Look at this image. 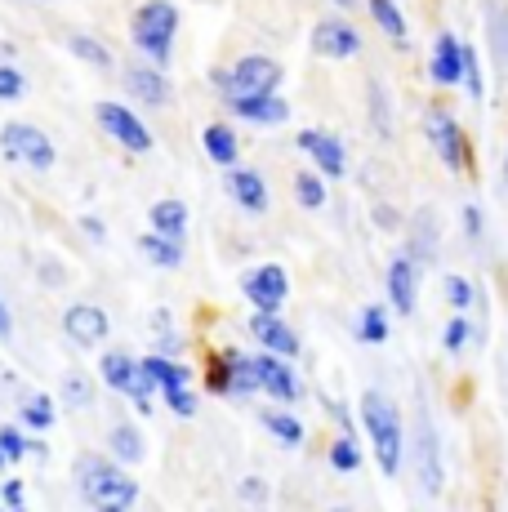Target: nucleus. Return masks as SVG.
Masks as SVG:
<instances>
[{
	"instance_id": "37998d69",
	"label": "nucleus",
	"mask_w": 508,
	"mask_h": 512,
	"mask_svg": "<svg viewBox=\"0 0 508 512\" xmlns=\"http://www.w3.org/2000/svg\"><path fill=\"white\" fill-rule=\"evenodd\" d=\"M237 495H241V504H263V499H268V481H263V477H246L237 486Z\"/></svg>"
},
{
	"instance_id": "20e7f679",
	"label": "nucleus",
	"mask_w": 508,
	"mask_h": 512,
	"mask_svg": "<svg viewBox=\"0 0 508 512\" xmlns=\"http://www.w3.org/2000/svg\"><path fill=\"white\" fill-rule=\"evenodd\" d=\"M281 76L286 67L268 54H246L228 67V72H210V81L223 90V98H259V94H277L281 90Z\"/></svg>"
},
{
	"instance_id": "cd10ccee",
	"label": "nucleus",
	"mask_w": 508,
	"mask_h": 512,
	"mask_svg": "<svg viewBox=\"0 0 508 512\" xmlns=\"http://www.w3.org/2000/svg\"><path fill=\"white\" fill-rule=\"evenodd\" d=\"M54 419H58V406H54V397H45V392L27 397L23 410H18V423H23V428H32V432L54 428Z\"/></svg>"
},
{
	"instance_id": "3c124183",
	"label": "nucleus",
	"mask_w": 508,
	"mask_h": 512,
	"mask_svg": "<svg viewBox=\"0 0 508 512\" xmlns=\"http://www.w3.org/2000/svg\"><path fill=\"white\" fill-rule=\"evenodd\" d=\"M504 179H508V156H504Z\"/></svg>"
},
{
	"instance_id": "864d4df0",
	"label": "nucleus",
	"mask_w": 508,
	"mask_h": 512,
	"mask_svg": "<svg viewBox=\"0 0 508 512\" xmlns=\"http://www.w3.org/2000/svg\"><path fill=\"white\" fill-rule=\"evenodd\" d=\"M330 512H348V508H330Z\"/></svg>"
},
{
	"instance_id": "f3484780",
	"label": "nucleus",
	"mask_w": 508,
	"mask_h": 512,
	"mask_svg": "<svg viewBox=\"0 0 508 512\" xmlns=\"http://www.w3.org/2000/svg\"><path fill=\"white\" fill-rule=\"evenodd\" d=\"M232 116L250 125H286L290 121V103L281 94H259V98H232Z\"/></svg>"
},
{
	"instance_id": "5701e85b",
	"label": "nucleus",
	"mask_w": 508,
	"mask_h": 512,
	"mask_svg": "<svg viewBox=\"0 0 508 512\" xmlns=\"http://www.w3.org/2000/svg\"><path fill=\"white\" fill-rule=\"evenodd\" d=\"M419 486H424V495H437L442 490V464H437V437L433 428H419Z\"/></svg>"
},
{
	"instance_id": "9b49d317",
	"label": "nucleus",
	"mask_w": 508,
	"mask_h": 512,
	"mask_svg": "<svg viewBox=\"0 0 508 512\" xmlns=\"http://www.w3.org/2000/svg\"><path fill=\"white\" fill-rule=\"evenodd\" d=\"M250 334H254V343H259L263 352H272V357H286V361L299 357V334L290 330L277 312H254V317H250Z\"/></svg>"
},
{
	"instance_id": "f704fd0d",
	"label": "nucleus",
	"mask_w": 508,
	"mask_h": 512,
	"mask_svg": "<svg viewBox=\"0 0 508 512\" xmlns=\"http://www.w3.org/2000/svg\"><path fill=\"white\" fill-rule=\"evenodd\" d=\"M0 455H5V464H18V459H27V437L18 423H5L0 428Z\"/></svg>"
},
{
	"instance_id": "a19ab883",
	"label": "nucleus",
	"mask_w": 508,
	"mask_h": 512,
	"mask_svg": "<svg viewBox=\"0 0 508 512\" xmlns=\"http://www.w3.org/2000/svg\"><path fill=\"white\" fill-rule=\"evenodd\" d=\"M491 27H495V54H500V63L508 67V9L500 14V9H491Z\"/></svg>"
},
{
	"instance_id": "423d86ee",
	"label": "nucleus",
	"mask_w": 508,
	"mask_h": 512,
	"mask_svg": "<svg viewBox=\"0 0 508 512\" xmlns=\"http://www.w3.org/2000/svg\"><path fill=\"white\" fill-rule=\"evenodd\" d=\"M94 116H99V125L107 130V139L121 143L125 152L143 156V152H152V147H156L152 130H148V125H143L125 103H99V107H94Z\"/></svg>"
},
{
	"instance_id": "09e8293b",
	"label": "nucleus",
	"mask_w": 508,
	"mask_h": 512,
	"mask_svg": "<svg viewBox=\"0 0 508 512\" xmlns=\"http://www.w3.org/2000/svg\"><path fill=\"white\" fill-rule=\"evenodd\" d=\"M0 339H9V308H5V299H0Z\"/></svg>"
},
{
	"instance_id": "ddd939ff",
	"label": "nucleus",
	"mask_w": 508,
	"mask_h": 512,
	"mask_svg": "<svg viewBox=\"0 0 508 512\" xmlns=\"http://www.w3.org/2000/svg\"><path fill=\"white\" fill-rule=\"evenodd\" d=\"M388 303H393L397 317H410L419 303V263L410 254H397L388 263Z\"/></svg>"
},
{
	"instance_id": "a18cd8bd",
	"label": "nucleus",
	"mask_w": 508,
	"mask_h": 512,
	"mask_svg": "<svg viewBox=\"0 0 508 512\" xmlns=\"http://www.w3.org/2000/svg\"><path fill=\"white\" fill-rule=\"evenodd\" d=\"M0 504H5V508L23 504V481H5V490H0Z\"/></svg>"
},
{
	"instance_id": "e433bc0d",
	"label": "nucleus",
	"mask_w": 508,
	"mask_h": 512,
	"mask_svg": "<svg viewBox=\"0 0 508 512\" xmlns=\"http://www.w3.org/2000/svg\"><path fill=\"white\" fill-rule=\"evenodd\" d=\"M161 397H165V406H170L179 419H192V415H197V392H192L188 383H179V388H165Z\"/></svg>"
},
{
	"instance_id": "603ef678",
	"label": "nucleus",
	"mask_w": 508,
	"mask_h": 512,
	"mask_svg": "<svg viewBox=\"0 0 508 512\" xmlns=\"http://www.w3.org/2000/svg\"><path fill=\"white\" fill-rule=\"evenodd\" d=\"M0 472H5V455H0Z\"/></svg>"
},
{
	"instance_id": "a211bd4d",
	"label": "nucleus",
	"mask_w": 508,
	"mask_h": 512,
	"mask_svg": "<svg viewBox=\"0 0 508 512\" xmlns=\"http://www.w3.org/2000/svg\"><path fill=\"white\" fill-rule=\"evenodd\" d=\"M428 76H433L437 85H459V76H464V45H459L451 32H442V36L433 41Z\"/></svg>"
},
{
	"instance_id": "5fc2aeb1",
	"label": "nucleus",
	"mask_w": 508,
	"mask_h": 512,
	"mask_svg": "<svg viewBox=\"0 0 508 512\" xmlns=\"http://www.w3.org/2000/svg\"><path fill=\"white\" fill-rule=\"evenodd\" d=\"M14 512H23V508H14Z\"/></svg>"
},
{
	"instance_id": "72a5a7b5",
	"label": "nucleus",
	"mask_w": 508,
	"mask_h": 512,
	"mask_svg": "<svg viewBox=\"0 0 508 512\" xmlns=\"http://www.w3.org/2000/svg\"><path fill=\"white\" fill-rule=\"evenodd\" d=\"M63 401L72 410H85L94 401V388H90V379H85L81 370H72V374H63Z\"/></svg>"
},
{
	"instance_id": "c9c22d12",
	"label": "nucleus",
	"mask_w": 508,
	"mask_h": 512,
	"mask_svg": "<svg viewBox=\"0 0 508 512\" xmlns=\"http://www.w3.org/2000/svg\"><path fill=\"white\" fill-rule=\"evenodd\" d=\"M473 299H477L473 281H468V277H455V272H451V277H446V303H451L455 312H468V308H473Z\"/></svg>"
},
{
	"instance_id": "ea45409f",
	"label": "nucleus",
	"mask_w": 508,
	"mask_h": 512,
	"mask_svg": "<svg viewBox=\"0 0 508 512\" xmlns=\"http://www.w3.org/2000/svg\"><path fill=\"white\" fill-rule=\"evenodd\" d=\"M205 383H210V392H219V397H232L228 392V357H210V370H205Z\"/></svg>"
},
{
	"instance_id": "412c9836",
	"label": "nucleus",
	"mask_w": 508,
	"mask_h": 512,
	"mask_svg": "<svg viewBox=\"0 0 508 512\" xmlns=\"http://www.w3.org/2000/svg\"><path fill=\"white\" fill-rule=\"evenodd\" d=\"M107 450H112L116 464H139L143 455H148V441H143L139 423H112V432H107Z\"/></svg>"
},
{
	"instance_id": "4468645a",
	"label": "nucleus",
	"mask_w": 508,
	"mask_h": 512,
	"mask_svg": "<svg viewBox=\"0 0 508 512\" xmlns=\"http://www.w3.org/2000/svg\"><path fill=\"white\" fill-rule=\"evenodd\" d=\"M299 147L312 156V165H317V174L321 179H344V165H348V156H344V143L335 139V134H321V130H304L299 134Z\"/></svg>"
},
{
	"instance_id": "a878e982",
	"label": "nucleus",
	"mask_w": 508,
	"mask_h": 512,
	"mask_svg": "<svg viewBox=\"0 0 508 512\" xmlns=\"http://www.w3.org/2000/svg\"><path fill=\"white\" fill-rule=\"evenodd\" d=\"M139 250L148 254L156 268H179V263H183V241H174V236H161V232H148V236H143Z\"/></svg>"
},
{
	"instance_id": "f8f14e48",
	"label": "nucleus",
	"mask_w": 508,
	"mask_h": 512,
	"mask_svg": "<svg viewBox=\"0 0 508 512\" xmlns=\"http://www.w3.org/2000/svg\"><path fill=\"white\" fill-rule=\"evenodd\" d=\"M312 49H317L321 58H353L361 49V32L348 18H321V23L312 27Z\"/></svg>"
},
{
	"instance_id": "7c9ffc66",
	"label": "nucleus",
	"mask_w": 508,
	"mask_h": 512,
	"mask_svg": "<svg viewBox=\"0 0 508 512\" xmlns=\"http://www.w3.org/2000/svg\"><path fill=\"white\" fill-rule=\"evenodd\" d=\"M295 196L304 210H326V179H321L317 170L295 174Z\"/></svg>"
},
{
	"instance_id": "39448f33",
	"label": "nucleus",
	"mask_w": 508,
	"mask_h": 512,
	"mask_svg": "<svg viewBox=\"0 0 508 512\" xmlns=\"http://www.w3.org/2000/svg\"><path fill=\"white\" fill-rule=\"evenodd\" d=\"M0 156H5L9 165H23V170H36V174H50L58 161L50 134L27 121H9L5 130H0Z\"/></svg>"
},
{
	"instance_id": "58836bf2",
	"label": "nucleus",
	"mask_w": 508,
	"mask_h": 512,
	"mask_svg": "<svg viewBox=\"0 0 508 512\" xmlns=\"http://www.w3.org/2000/svg\"><path fill=\"white\" fill-rule=\"evenodd\" d=\"M23 90H27L23 72H18V67H9V63H0V103H18Z\"/></svg>"
},
{
	"instance_id": "6e6552de",
	"label": "nucleus",
	"mask_w": 508,
	"mask_h": 512,
	"mask_svg": "<svg viewBox=\"0 0 508 512\" xmlns=\"http://www.w3.org/2000/svg\"><path fill=\"white\" fill-rule=\"evenodd\" d=\"M241 294L254 303V312H281V303L290 299V277L281 263H259L241 277Z\"/></svg>"
},
{
	"instance_id": "f03ea898",
	"label": "nucleus",
	"mask_w": 508,
	"mask_h": 512,
	"mask_svg": "<svg viewBox=\"0 0 508 512\" xmlns=\"http://www.w3.org/2000/svg\"><path fill=\"white\" fill-rule=\"evenodd\" d=\"M361 428H366L370 446H375L379 472L397 477V468H402V459H406V432H402V410H397V401H388L379 388L361 392Z\"/></svg>"
},
{
	"instance_id": "9d476101",
	"label": "nucleus",
	"mask_w": 508,
	"mask_h": 512,
	"mask_svg": "<svg viewBox=\"0 0 508 512\" xmlns=\"http://www.w3.org/2000/svg\"><path fill=\"white\" fill-rule=\"evenodd\" d=\"M107 312L99 308V303H72V308L63 312V334L76 343V348H99V343L107 339Z\"/></svg>"
},
{
	"instance_id": "4c0bfd02",
	"label": "nucleus",
	"mask_w": 508,
	"mask_h": 512,
	"mask_svg": "<svg viewBox=\"0 0 508 512\" xmlns=\"http://www.w3.org/2000/svg\"><path fill=\"white\" fill-rule=\"evenodd\" d=\"M459 85H468V94H473V98H486L482 63H477V49L473 45H464V76H459Z\"/></svg>"
},
{
	"instance_id": "8fccbe9b",
	"label": "nucleus",
	"mask_w": 508,
	"mask_h": 512,
	"mask_svg": "<svg viewBox=\"0 0 508 512\" xmlns=\"http://www.w3.org/2000/svg\"><path fill=\"white\" fill-rule=\"evenodd\" d=\"M330 5H339V9H353V5H357V0H330Z\"/></svg>"
},
{
	"instance_id": "c85d7f7f",
	"label": "nucleus",
	"mask_w": 508,
	"mask_h": 512,
	"mask_svg": "<svg viewBox=\"0 0 508 512\" xmlns=\"http://www.w3.org/2000/svg\"><path fill=\"white\" fill-rule=\"evenodd\" d=\"M366 5H370V18H375L379 32L393 36V41H406V18L393 0H366Z\"/></svg>"
},
{
	"instance_id": "dca6fc26",
	"label": "nucleus",
	"mask_w": 508,
	"mask_h": 512,
	"mask_svg": "<svg viewBox=\"0 0 508 512\" xmlns=\"http://www.w3.org/2000/svg\"><path fill=\"white\" fill-rule=\"evenodd\" d=\"M125 90L139 98V103H148V107H165V103L174 98V90H170V76H165L156 63L125 67Z\"/></svg>"
},
{
	"instance_id": "393cba45",
	"label": "nucleus",
	"mask_w": 508,
	"mask_h": 512,
	"mask_svg": "<svg viewBox=\"0 0 508 512\" xmlns=\"http://www.w3.org/2000/svg\"><path fill=\"white\" fill-rule=\"evenodd\" d=\"M263 428L281 441V446H304V419L295 415L290 406H277V410H263Z\"/></svg>"
},
{
	"instance_id": "7ed1b4c3",
	"label": "nucleus",
	"mask_w": 508,
	"mask_h": 512,
	"mask_svg": "<svg viewBox=\"0 0 508 512\" xmlns=\"http://www.w3.org/2000/svg\"><path fill=\"white\" fill-rule=\"evenodd\" d=\"M174 36H179V9L170 0H143L130 18V41L148 63L165 67L174 54Z\"/></svg>"
},
{
	"instance_id": "2f4dec72",
	"label": "nucleus",
	"mask_w": 508,
	"mask_h": 512,
	"mask_svg": "<svg viewBox=\"0 0 508 512\" xmlns=\"http://www.w3.org/2000/svg\"><path fill=\"white\" fill-rule=\"evenodd\" d=\"M326 459H330V468L335 472H357L361 468V446L353 437H335L330 441V450H326Z\"/></svg>"
},
{
	"instance_id": "473e14b6",
	"label": "nucleus",
	"mask_w": 508,
	"mask_h": 512,
	"mask_svg": "<svg viewBox=\"0 0 508 512\" xmlns=\"http://www.w3.org/2000/svg\"><path fill=\"white\" fill-rule=\"evenodd\" d=\"M357 339H361V343H384V339H388V312H384V308H361V317H357Z\"/></svg>"
},
{
	"instance_id": "49530a36",
	"label": "nucleus",
	"mask_w": 508,
	"mask_h": 512,
	"mask_svg": "<svg viewBox=\"0 0 508 512\" xmlns=\"http://www.w3.org/2000/svg\"><path fill=\"white\" fill-rule=\"evenodd\" d=\"M464 232L482 236V210H477V205H464Z\"/></svg>"
},
{
	"instance_id": "1a4fd4ad",
	"label": "nucleus",
	"mask_w": 508,
	"mask_h": 512,
	"mask_svg": "<svg viewBox=\"0 0 508 512\" xmlns=\"http://www.w3.org/2000/svg\"><path fill=\"white\" fill-rule=\"evenodd\" d=\"M254 374H259V392H268L277 406H295L304 397L295 370H290L286 357H272V352H254Z\"/></svg>"
},
{
	"instance_id": "c756f323",
	"label": "nucleus",
	"mask_w": 508,
	"mask_h": 512,
	"mask_svg": "<svg viewBox=\"0 0 508 512\" xmlns=\"http://www.w3.org/2000/svg\"><path fill=\"white\" fill-rule=\"evenodd\" d=\"M67 49H72L81 63H90V67H112V49H107L99 36H85V32H76L72 41H67Z\"/></svg>"
},
{
	"instance_id": "bb28decb",
	"label": "nucleus",
	"mask_w": 508,
	"mask_h": 512,
	"mask_svg": "<svg viewBox=\"0 0 508 512\" xmlns=\"http://www.w3.org/2000/svg\"><path fill=\"white\" fill-rule=\"evenodd\" d=\"M143 370L152 374V383H156V392H165V388H179V383H188V366H179V361H170V357H161V352H152V357H143L139 361Z\"/></svg>"
},
{
	"instance_id": "0eeeda50",
	"label": "nucleus",
	"mask_w": 508,
	"mask_h": 512,
	"mask_svg": "<svg viewBox=\"0 0 508 512\" xmlns=\"http://www.w3.org/2000/svg\"><path fill=\"white\" fill-rule=\"evenodd\" d=\"M424 130H428V143H433V152L442 156L446 170H464L468 165V139H464L459 121L446 112V107H428Z\"/></svg>"
},
{
	"instance_id": "c03bdc74",
	"label": "nucleus",
	"mask_w": 508,
	"mask_h": 512,
	"mask_svg": "<svg viewBox=\"0 0 508 512\" xmlns=\"http://www.w3.org/2000/svg\"><path fill=\"white\" fill-rule=\"evenodd\" d=\"M468 343V317H451V326H446V352H464Z\"/></svg>"
},
{
	"instance_id": "6ab92c4d",
	"label": "nucleus",
	"mask_w": 508,
	"mask_h": 512,
	"mask_svg": "<svg viewBox=\"0 0 508 512\" xmlns=\"http://www.w3.org/2000/svg\"><path fill=\"white\" fill-rule=\"evenodd\" d=\"M99 374H103L107 388L121 392V397H134V388H139V361L125 357V352H103Z\"/></svg>"
},
{
	"instance_id": "4be33fe9",
	"label": "nucleus",
	"mask_w": 508,
	"mask_h": 512,
	"mask_svg": "<svg viewBox=\"0 0 508 512\" xmlns=\"http://www.w3.org/2000/svg\"><path fill=\"white\" fill-rule=\"evenodd\" d=\"M223 357H228V392L232 397H254L259 392V374H254V357L237 348H223Z\"/></svg>"
},
{
	"instance_id": "b1692460",
	"label": "nucleus",
	"mask_w": 508,
	"mask_h": 512,
	"mask_svg": "<svg viewBox=\"0 0 508 512\" xmlns=\"http://www.w3.org/2000/svg\"><path fill=\"white\" fill-rule=\"evenodd\" d=\"M148 219H152V232H161V236H174V241L188 236V205L183 201H156L148 210Z\"/></svg>"
},
{
	"instance_id": "2eb2a0df",
	"label": "nucleus",
	"mask_w": 508,
	"mask_h": 512,
	"mask_svg": "<svg viewBox=\"0 0 508 512\" xmlns=\"http://www.w3.org/2000/svg\"><path fill=\"white\" fill-rule=\"evenodd\" d=\"M228 192L246 214H268V205H272L268 183H263V174L250 170V165H232L228 170Z\"/></svg>"
},
{
	"instance_id": "6e6d98bb",
	"label": "nucleus",
	"mask_w": 508,
	"mask_h": 512,
	"mask_svg": "<svg viewBox=\"0 0 508 512\" xmlns=\"http://www.w3.org/2000/svg\"><path fill=\"white\" fill-rule=\"evenodd\" d=\"M0 512H5V508H0Z\"/></svg>"
},
{
	"instance_id": "de8ad7c7",
	"label": "nucleus",
	"mask_w": 508,
	"mask_h": 512,
	"mask_svg": "<svg viewBox=\"0 0 508 512\" xmlns=\"http://www.w3.org/2000/svg\"><path fill=\"white\" fill-rule=\"evenodd\" d=\"M81 228H85V232H90V236H94V241H99V236H103V223H99V219H81Z\"/></svg>"
},
{
	"instance_id": "aec40b11",
	"label": "nucleus",
	"mask_w": 508,
	"mask_h": 512,
	"mask_svg": "<svg viewBox=\"0 0 508 512\" xmlns=\"http://www.w3.org/2000/svg\"><path fill=\"white\" fill-rule=\"evenodd\" d=\"M201 147H205V156H210L214 165H223V170H232V165H237V156H241L237 130H232V125H219V121L201 130Z\"/></svg>"
},
{
	"instance_id": "f257e3e1",
	"label": "nucleus",
	"mask_w": 508,
	"mask_h": 512,
	"mask_svg": "<svg viewBox=\"0 0 508 512\" xmlns=\"http://www.w3.org/2000/svg\"><path fill=\"white\" fill-rule=\"evenodd\" d=\"M76 486L90 512H134L139 504V481L125 472V464L103 455H81L76 459Z\"/></svg>"
},
{
	"instance_id": "79ce46f5",
	"label": "nucleus",
	"mask_w": 508,
	"mask_h": 512,
	"mask_svg": "<svg viewBox=\"0 0 508 512\" xmlns=\"http://www.w3.org/2000/svg\"><path fill=\"white\" fill-rule=\"evenodd\" d=\"M370 98H375V103H370V116H375V125H379V134H393V125H388V103H384V85H370Z\"/></svg>"
}]
</instances>
